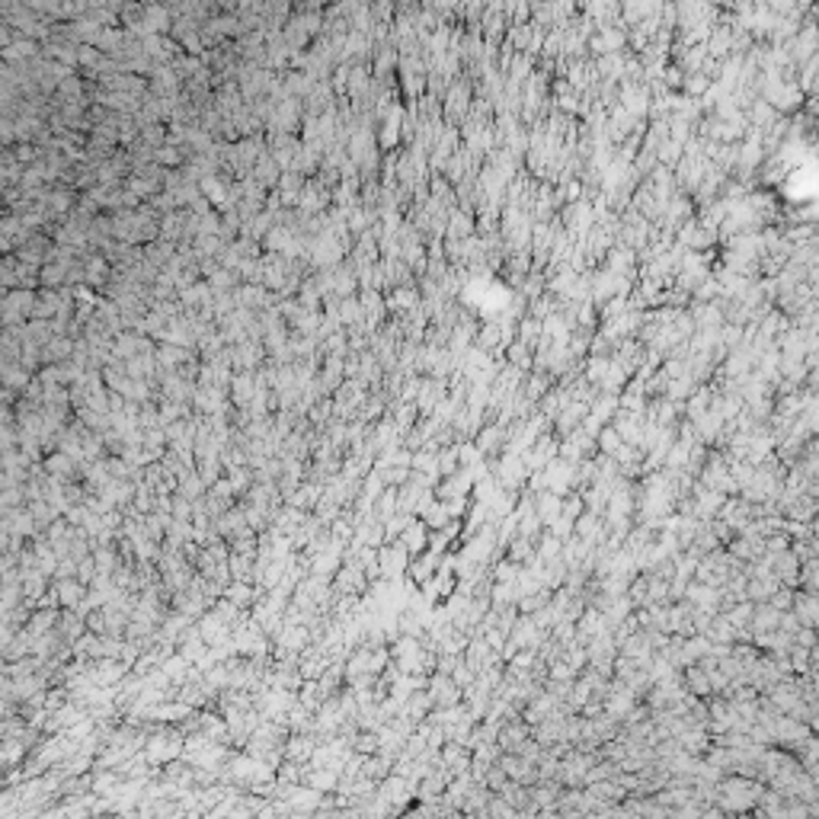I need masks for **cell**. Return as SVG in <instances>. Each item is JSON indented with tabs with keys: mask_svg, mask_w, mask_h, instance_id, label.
Instances as JSON below:
<instances>
[{
	"mask_svg": "<svg viewBox=\"0 0 819 819\" xmlns=\"http://www.w3.org/2000/svg\"><path fill=\"white\" fill-rule=\"evenodd\" d=\"M538 340H541V320H535V317H528V314H525V317L519 320V326H516V342H522L525 349L535 352Z\"/></svg>",
	"mask_w": 819,
	"mask_h": 819,
	"instance_id": "obj_11",
	"label": "cell"
},
{
	"mask_svg": "<svg viewBox=\"0 0 819 819\" xmlns=\"http://www.w3.org/2000/svg\"><path fill=\"white\" fill-rule=\"evenodd\" d=\"M621 445H624L621 435L614 433L611 426H605V429L595 435V451H599V455H605V458H614V451H618Z\"/></svg>",
	"mask_w": 819,
	"mask_h": 819,
	"instance_id": "obj_13",
	"label": "cell"
},
{
	"mask_svg": "<svg viewBox=\"0 0 819 819\" xmlns=\"http://www.w3.org/2000/svg\"><path fill=\"white\" fill-rule=\"evenodd\" d=\"M698 819H730V816H727V813H723V810H717V806H704Z\"/></svg>",
	"mask_w": 819,
	"mask_h": 819,
	"instance_id": "obj_19",
	"label": "cell"
},
{
	"mask_svg": "<svg viewBox=\"0 0 819 819\" xmlns=\"http://www.w3.org/2000/svg\"><path fill=\"white\" fill-rule=\"evenodd\" d=\"M790 614L797 618V624H800V628H813V630H816V621H819V602H816V595H810V592H794V605H790Z\"/></svg>",
	"mask_w": 819,
	"mask_h": 819,
	"instance_id": "obj_6",
	"label": "cell"
},
{
	"mask_svg": "<svg viewBox=\"0 0 819 819\" xmlns=\"http://www.w3.org/2000/svg\"><path fill=\"white\" fill-rule=\"evenodd\" d=\"M794 644L804 646V650H816V630H813V628H800L794 634Z\"/></svg>",
	"mask_w": 819,
	"mask_h": 819,
	"instance_id": "obj_18",
	"label": "cell"
},
{
	"mask_svg": "<svg viewBox=\"0 0 819 819\" xmlns=\"http://www.w3.org/2000/svg\"><path fill=\"white\" fill-rule=\"evenodd\" d=\"M707 90H711V80H707L704 74H688L682 80V90H679V93H682L685 99H701Z\"/></svg>",
	"mask_w": 819,
	"mask_h": 819,
	"instance_id": "obj_14",
	"label": "cell"
},
{
	"mask_svg": "<svg viewBox=\"0 0 819 819\" xmlns=\"http://www.w3.org/2000/svg\"><path fill=\"white\" fill-rule=\"evenodd\" d=\"M400 713L407 717V720L413 723H423L429 713H433V698H429V691H413L407 701H403Z\"/></svg>",
	"mask_w": 819,
	"mask_h": 819,
	"instance_id": "obj_10",
	"label": "cell"
},
{
	"mask_svg": "<svg viewBox=\"0 0 819 819\" xmlns=\"http://www.w3.org/2000/svg\"><path fill=\"white\" fill-rule=\"evenodd\" d=\"M765 790L768 788L762 781L739 778V774H727V778H720V784H717V800H713V806L723 810L727 816H746V813H752L759 806Z\"/></svg>",
	"mask_w": 819,
	"mask_h": 819,
	"instance_id": "obj_1",
	"label": "cell"
},
{
	"mask_svg": "<svg viewBox=\"0 0 819 819\" xmlns=\"http://www.w3.org/2000/svg\"><path fill=\"white\" fill-rule=\"evenodd\" d=\"M752 608H755V605H752V602H736V605L730 608V611L723 614V618H727V624H730V628H733V630H749V621H752Z\"/></svg>",
	"mask_w": 819,
	"mask_h": 819,
	"instance_id": "obj_12",
	"label": "cell"
},
{
	"mask_svg": "<svg viewBox=\"0 0 819 819\" xmlns=\"http://www.w3.org/2000/svg\"><path fill=\"white\" fill-rule=\"evenodd\" d=\"M682 685H685V691H688L691 698H711L713 691H711V682H707V672L701 666H688V669H682Z\"/></svg>",
	"mask_w": 819,
	"mask_h": 819,
	"instance_id": "obj_9",
	"label": "cell"
},
{
	"mask_svg": "<svg viewBox=\"0 0 819 819\" xmlns=\"http://www.w3.org/2000/svg\"><path fill=\"white\" fill-rule=\"evenodd\" d=\"M397 544H400L410 557L423 554L426 544H429V528H426V525L419 522V519H410L407 528H403V531H400V538H397Z\"/></svg>",
	"mask_w": 819,
	"mask_h": 819,
	"instance_id": "obj_5",
	"label": "cell"
},
{
	"mask_svg": "<svg viewBox=\"0 0 819 819\" xmlns=\"http://www.w3.org/2000/svg\"><path fill=\"white\" fill-rule=\"evenodd\" d=\"M531 557H535V544H531V541H525V538H512V541H509L506 560H512V563H519V567H522V563L531 560Z\"/></svg>",
	"mask_w": 819,
	"mask_h": 819,
	"instance_id": "obj_16",
	"label": "cell"
},
{
	"mask_svg": "<svg viewBox=\"0 0 819 819\" xmlns=\"http://www.w3.org/2000/svg\"><path fill=\"white\" fill-rule=\"evenodd\" d=\"M778 621H781V611H774L768 602H762V605L752 608V621H749V634L755 637V634H771V630H778Z\"/></svg>",
	"mask_w": 819,
	"mask_h": 819,
	"instance_id": "obj_8",
	"label": "cell"
},
{
	"mask_svg": "<svg viewBox=\"0 0 819 819\" xmlns=\"http://www.w3.org/2000/svg\"><path fill=\"white\" fill-rule=\"evenodd\" d=\"M560 506H563V496L551 493V490L535 496V516H538L541 528H551V525L560 519Z\"/></svg>",
	"mask_w": 819,
	"mask_h": 819,
	"instance_id": "obj_7",
	"label": "cell"
},
{
	"mask_svg": "<svg viewBox=\"0 0 819 819\" xmlns=\"http://www.w3.org/2000/svg\"><path fill=\"white\" fill-rule=\"evenodd\" d=\"M182 755V736L176 733H157L147 743V752H145V762L147 765H170L173 759H180Z\"/></svg>",
	"mask_w": 819,
	"mask_h": 819,
	"instance_id": "obj_2",
	"label": "cell"
},
{
	"mask_svg": "<svg viewBox=\"0 0 819 819\" xmlns=\"http://www.w3.org/2000/svg\"><path fill=\"white\" fill-rule=\"evenodd\" d=\"M794 592L797 589H784V586H781V589H778L771 599H768V605H771L774 611H781V614L790 611V605H794Z\"/></svg>",
	"mask_w": 819,
	"mask_h": 819,
	"instance_id": "obj_17",
	"label": "cell"
},
{
	"mask_svg": "<svg viewBox=\"0 0 819 819\" xmlns=\"http://www.w3.org/2000/svg\"><path fill=\"white\" fill-rule=\"evenodd\" d=\"M58 599H61V605L74 608L77 602L84 599V583H80V579H61V586H58Z\"/></svg>",
	"mask_w": 819,
	"mask_h": 819,
	"instance_id": "obj_15",
	"label": "cell"
},
{
	"mask_svg": "<svg viewBox=\"0 0 819 819\" xmlns=\"http://www.w3.org/2000/svg\"><path fill=\"white\" fill-rule=\"evenodd\" d=\"M525 739H531V727L525 720H506L500 727V733H496L500 752H512V755L519 752V746H522Z\"/></svg>",
	"mask_w": 819,
	"mask_h": 819,
	"instance_id": "obj_4",
	"label": "cell"
},
{
	"mask_svg": "<svg viewBox=\"0 0 819 819\" xmlns=\"http://www.w3.org/2000/svg\"><path fill=\"white\" fill-rule=\"evenodd\" d=\"M426 691H429V698H433V707H455V704H461V688L451 682V675L433 672V675H429V685H426Z\"/></svg>",
	"mask_w": 819,
	"mask_h": 819,
	"instance_id": "obj_3",
	"label": "cell"
}]
</instances>
